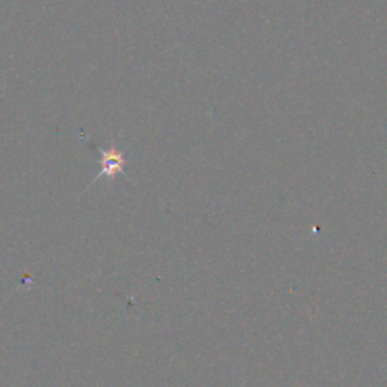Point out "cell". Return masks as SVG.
<instances>
[{
  "label": "cell",
  "mask_w": 387,
  "mask_h": 387,
  "mask_svg": "<svg viewBox=\"0 0 387 387\" xmlns=\"http://www.w3.org/2000/svg\"><path fill=\"white\" fill-rule=\"evenodd\" d=\"M126 157L124 153L121 150L115 147V144H111V147L108 150H100V173L97 174L96 179L93 180V184L96 180L102 177L113 179L117 174H124L126 168Z\"/></svg>",
  "instance_id": "1"
}]
</instances>
